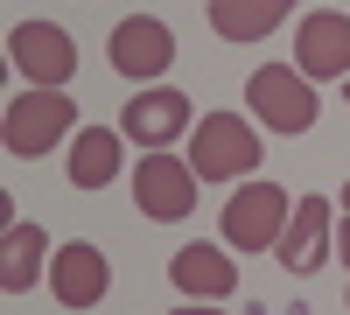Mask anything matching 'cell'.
Listing matches in <instances>:
<instances>
[{"mask_svg":"<svg viewBox=\"0 0 350 315\" xmlns=\"http://www.w3.org/2000/svg\"><path fill=\"white\" fill-rule=\"evenodd\" d=\"M175 64V36L154 21V14H133L112 28V70L120 77H161Z\"/></svg>","mask_w":350,"mask_h":315,"instance_id":"cell-8","label":"cell"},{"mask_svg":"<svg viewBox=\"0 0 350 315\" xmlns=\"http://www.w3.org/2000/svg\"><path fill=\"white\" fill-rule=\"evenodd\" d=\"M280 266L287 273H315L323 266V252H329V204H295V217H287V232H280Z\"/></svg>","mask_w":350,"mask_h":315,"instance_id":"cell-11","label":"cell"},{"mask_svg":"<svg viewBox=\"0 0 350 315\" xmlns=\"http://www.w3.org/2000/svg\"><path fill=\"white\" fill-rule=\"evenodd\" d=\"M343 210H350V189H343Z\"/></svg>","mask_w":350,"mask_h":315,"instance_id":"cell-18","label":"cell"},{"mask_svg":"<svg viewBox=\"0 0 350 315\" xmlns=\"http://www.w3.org/2000/svg\"><path fill=\"white\" fill-rule=\"evenodd\" d=\"M196 168L189 161H175V154H148L140 161V176H133V204L140 217H154V224H175V217H189L196 210Z\"/></svg>","mask_w":350,"mask_h":315,"instance_id":"cell-6","label":"cell"},{"mask_svg":"<svg viewBox=\"0 0 350 315\" xmlns=\"http://www.w3.org/2000/svg\"><path fill=\"white\" fill-rule=\"evenodd\" d=\"M8 56H14V70L36 84V92H56V84L77 77V42L56 21H21L8 36Z\"/></svg>","mask_w":350,"mask_h":315,"instance_id":"cell-4","label":"cell"},{"mask_svg":"<svg viewBox=\"0 0 350 315\" xmlns=\"http://www.w3.org/2000/svg\"><path fill=\"white\" fill-rule=\"evenodd\" d=\"M175 315H217V308H196V301H189V308H175Z\"/></svg>","mask_w":350,"mask_h":315,"instance_id":"cell-16","label":"cell"},{"mask_svg":"<svg viewBox=\"0 0 350 315\" xmlns=\"http://www.w3.org/2000/svg\"><path fill=\"white\" fill-rule=\"evenodd\" d=\"M112 176H120V133L84 126V133L70 140V182H77V189H105Z\"/></svg>","mask_w":350,"mask_h":315,"instance_id":"cell-15","label":"cell"},{"mask_svg":"<svg viewBox=\"0 0 350 315\" xmlns=\"http://www.w3.org/2000/svg\"><path fill=\"white\" fill-rule=\"evenodd\" d=\"M70 120H77V105L64 98V92H28L8 105V120H0V148H8L14 161H28V154H42V148H56V140L70 133Z\"/></svg>","mask_w":350,"mask_h":315,"instance_id":"cell-2","label":"cell"},{"mask_svg":"<svg viewBox=\"0 0 350 315\" xmlns=\"http://www.w3.org/2000/svg\"><path fill=\"white\" fill-rule=\"evenodd\" d=\"M295 70L301 77H350V14H308L295 28Z\"/></svg>","mask_w":350,"mask_h":315,"instance_id":"cell-7","label":"cell"},{"mask_svg":"<svg viewBox=\"0 0 350 315\" xmlns=\"http://www.w3.org/2000/svg\"><path fill=\"white\" fill-rule=\"evenodd\" d=\"M336 245H343V266H350V224H343V238H336Z\"/></svg>","mask_w":350,"mask_h":315,"instance_id":"cell-17","label":"cell"},{"mask_svg":"<svg viewBox=\"0 0 350 315\" xmlns=\"http://www.w3.org/2000/svg\"><path fill=\"white\" fill-rule=\"evenodd\" d=\"M252 161H267L259 154V133L239 120V112H211V120L196 126V154H189V168L203 182H231V176H245Z\"/></svg>","mask_w":350,"mask_h":315,"instance_id":"cell-3","label":"cell"},{"mask_svg":"<svg viewBox=\"0 0 350 315\" xmlns=\"http://www.w3.org/2000/svg\"><path fill=\"white\" fill-rule=\"evenodd\" d=\"M343 98H350V84H343Z\"/></svg>","mask_w":350,"mask_h":315,"instance_id":"cell-19","label":"cell"},{"mask_svg":"<svg viewBox=\"0 0 350 315\" xmlns=\"http://www.w3.org/2000/svg\"><path fill=\"white\" fill-rule=\"evenodd\" d=\"M245 105H252V120H267L273 133H308L315 126V77H301L295 64H267V70H252Z\"/></svg>","mask_w":350,"mask_h":315,"instance_id":"cell-1","label":"cell"},{"mask_svg":"<svg viewBox=\"0 0 350 315\" xmlns=\"http://www.w3.org/2000/svg\"><path fill=\"white\" fill-rule=\"evenodd\" d=\"M42 260H49V245H42L36 224H8V238H0V288L28 295V280H42Z\"/></svg>","mask_w":350,"mask_h":315,"instance_id":"cell-14","label":"cell"},{"mask_svg":"<svg viewBox=\"0 0 350 315\" xmlns=\"http://www.w3.org/2000/svg\"><path fill=\"white\" fill-rule=\"evenodd\" d=\"M287 8H295V0H211V28L224 42H259L267 28L287 21Z\"/></svg>","mask_w":350,"mask_h":315,"instance_id":"cell-13","label":"cell"},{"mask_svg":"<svg viewBox=\"0 0 350 315\" xmlns=\"http://www.w3.org/2000/svg\"><path fill=\"white\" fill-rule=\"evenodd\" d=\"M49 295L64 301V308H92L105 301V252L98 245H56V260H49Z\"/></svg>","mask_w":350,"mask_h":315,"instance_id":"cell-9","label":"cell"},{"mask_svg":"<svg viewBox=\"0 0 350 315\" xmlns=\"http://www.w3.org/2000/svg\"><path fill=\"white\" fill-rule=\"evenodd\" d=\"M287 217H295V204H287V189H280V182H245V189L224 204V238L239 245V252L280 245Z\"/></svg>","mask_w":350,"mask_h":315,"instance_id":"cell-5","label":"cell"},{"mask_svg":"<svg viewBox=\"0 0 350 315\" xmlns=\"http://www.w3.org/2000/svg\"><path fill=\"white\" fill-rule=\"evenodd\" d=\"M120 133L161 154L175 133H189V98H183V92H140V98L120 112Z\"/></svg>","mask_w":350,"mask_h":315,"instance_id":"cell-10","label":"cell"},{"mask_svg":"<svg viewBox=\"0 0 350 315\" xmlns=\"http://www.w3.org/2000/svg\"><path fill=\"white\" fill-rule=\"evenodd\" d=\"M168 280H175L189 301H224L231 288H239L231 260H224V252H211V245H183V252L168 260Z\"/></svg>","mask_w":350,"mask_h":315,"instance_id":"cell-12","label":"cell"}]
</instances>
